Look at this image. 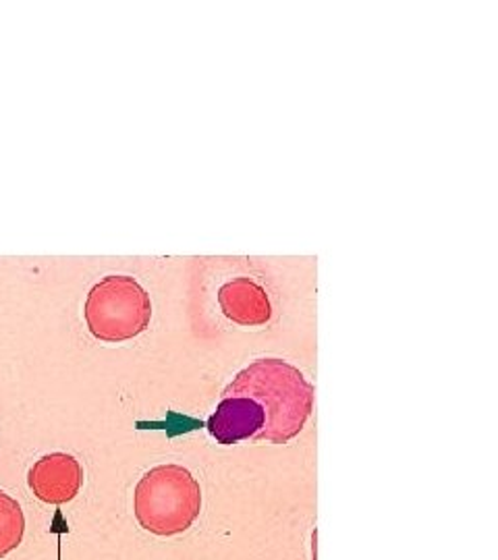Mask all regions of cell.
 Returning a JSON list of instances; mask_svg holds the SVG:
<instances>
[{"label": "cell", "instance_id": "cell-1", "mask_svg": "<svg viewBox=\"0 0 498 560\" xmlns=\"http://www.w3.org/2000/svg\"><path fill=\"white\" fill-rule=\"evenodd\" d=\"M222 395L259 402L266 423L254 441L273 444L293 441L314 409V386L303 378L296 365L275 358L254 361L235 376Z\"/></svg>", "mask_w": 498, "mask_h": 560}, {"label": "cell", "instance_id": "cell-2", "mask_svg": "<svg viewBox=\"0 0 498 560\" xmlns=\"http://www.w3.org/2000/svg\"><path fill=\"white\" fill-rule=\"evenodd\" d=\"M201 511V488L189 469L159 465L141 476L134 492V515L141 529L171 538L187 532Z\"/></svg>", "mask_w": 498, "mask_h": 560}, {"label": "cell", "instance_id": "cell-3", "mask_svg": "<svg viewBox=\"0 0 498 560\" xmlns=\"http://www.w3.org/2000/svg\"><path fill=\"white\" fill-rule=\"evenodd\" d=\"M83 318L92 337L104 342L136 339L150 326L152 301L134 277H106L88 293Z\"/></svg>", "mask_w": 498, "mask_h": 560}, {"label": "cell", "instance_id": "cell-4", "mask_svg": "<svg viewBox=\"0 0 498 560\" xmlns=\"http://www.w3.org/2000/svg\"><path fill=\"white\" fill-rule=\"evenodd\" d=\"M27 483L38 501L59 506L73 501L80 494L83 467L69 453H50L34 463Z\"/></svg>", "mask_w": 498, "mask_h": 560}, {"label": "cell", "instance_id": "cell-5", "mask_svg": "<svg viewBox=\"0 0 498 560\" xmlns=\"http://www.w3.org/2000/svg\"><path fill=\"white\" fill-rule=\"evenodd\" d=\"M266 423L262 405L245 397H222L217 411L206 423L212 439L231 446L241 441L256 439Z\"/></svg>", "mask_w": 498, "mask_h": 560}, {"label": "cell", "instance_id": "cell-6", "mask_svg": "<svg viewBox=\"0 0 498 560\" xmlns=\"http://www.w3.org/2000/svg\"><path fill=\"white\" fill-rule=\"evenodd\" d=\"M222 314L241 326H264L273 318V307L266 291L256 280L240 277L222 284L219 291Z\"/></svg>", "mask_w": 498, "mask_h": 560}, {"label": "cell", "instance_id": "cell-7", "mask_svg": "<svg viewBox=\"0 0 498 560\" xmlns=\"http://www.w3.org/2000/svg\"><path fill=\"white\" fill-rule=\"evenodd\" d=\"M25 534V515L20 502L0 490V559L11 555Z\"/></svg>", "mask_w": 498, "mask_h": 560}]
</instances>
